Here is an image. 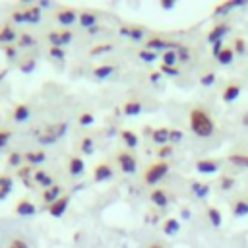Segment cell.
I'll use <instances>...</instances> for the list:
<instances>
[{
    "label": "cell",
    "mask_w": 248,
    "mask_h": 248,
    "mask_svg": "<svg viewBox=\"0 0 248 248\" xmlns=\"http://www.w3.org/2000/svg\"><path fill=\"white\" fill-rule=\"evenodd\" d=\"M147 248H163L161 244H151V246H147Z\"/></svg>",
    "instance_id": "91938a15"
},
{
    "label": "cell",
    "mask_w": 248,
    "mask_h": 248,
    "mask_svg": "<svg viewBox=\"0 0 248 248\" xmlns=\"http://www.w3.org/2000/svg\"><path fill=\"white\" fill-rule=\"evenodd\" d=\"M170 151H172L170 145H163L161 151H159V157H167V155H170Z\"/></svg>",
    "instance_id": "bcb514c9"
},
{
    "label": "cell",
    "mask_w": 248,
    "mask_h": 248,
    "mask_svg": "<svg viewBox=\"0 0 248 248\" xmlns=\"http://www.w3.org/2000/svg\"><path fill=\"white\" fill-rule=\"evenodd\" d=\"M192 192L198 196V198H205L209 194V186L207 184H202V182H194L192 184Z\"/></svg>",
    "instance_id": "ffe728a7"
},
{
    "label": "cell",
    "mask_w": 248,
    "mask_h": 248,
    "mask_svg": "<svg viewBox=\"0 0 248 248\" xmlns=\"http://www.w3.org/2000/svg\"><path fill=\"white\" fill-rule=\"evenodd\" d=\"M112 72H114V68H112V66H99V68H95V76H97L99 79L108 78Z\"/></svg>",
    "instance_id": "d4e9b609"
},
{
    "label": "cell",
    "mask_w": 248,
    "mask_h": 248,
    "mask_svg": "<svg viewBox=\"0 0 248 248\" xmlns=\"http://www.w3.org/2000/svg\"><path fill=\"white\" fill-rule=\"evenodd\" d=\"M35 180H37L41 186H48V188L52 186V178H50V176H48L45 170H39V172H35Z\"/></svg>",
    "instance_id": "7402d4cb"
},
{
    "label": "cell",
    "mask_w": 248,
    "mask_h": 248,
    "mask_svg": "<svg viewBox=\"0 0 248 248\" xmlns=\"http://www.w3.org/2000/svg\"><path fill=\"white\" fill-rule=\"evenodd\" d=\"M14 54H16V48H14V46H8V48H6V56H8V58H14Z\"/></svg>",
    "instance_id": "db71d44e"
},
{
    "label": "cell",
    "mask_w": 248,
    "mask_h": 248,
    "mask_svg": "<svg viewBox=\"0 0 248 248\" xmlns=\"http://www.w3.org/2000/svg\"><path fill=\"white\" fill-rule=\"evenodd\" d=\"M217 60H219L221 64H231V62H232V48L225 46V48L221 50V54L217 56Z\"/></svg>",
    "instance_id": "cb8c5ba5"
},
{
    "label": "cell",
    "mask_w": 248,
    "mask_h": 248,
    "mask_svg": "<svg viewBox=\"0 0 248 248\" xmlns=\"http://www.w3.org/2000/svg\"><path fill=\"white\" fill-rule=\"evenodd\" d=\"M58 21H60L62 25H70L72 21H76V12H74V10H64V12H60V14H58Z\"/></svg>",
    "instance_id": "2e32d148"
},
{
    "label": "cell",
    "mask_w": 248,
    "mask_h": 248,
    "mask_svg": "<svg viewBox=\"0 0 248 248\" xmlns=\"http://www.w3.org/2000/svg\"><path fill=\"white\" fill-rule=\"evenodd\" d=\"M213 79H215V76H213V74H205V76L202 78V85H211V83H213Z\"/></svg>",
    "instance_id": "7bdbcfd3"
},
{
    "label": "cell",
    "mask_w": 248,
    "mask_h": 248,
    "mask_svg": "<svg viewBox=\"0 0 248 248\" xmlns=\"http://www.w3.org/2000/svg\"><path fill=\"white\" fill-rule=\"evenodd\" d=\"M48 4H50L48 0H41V2H39V6H48Z\"/></svg>",
    "instance_id": "680465c9"
},
{
    "label": "cell",
    "mask_w": 248,
    "mask_h": 248,
    "mask_svg": "<svg viewBox=\"0 0 248 248\" xmlns=\"http://www.w3.org/2000/svg\"><path fill=\"white\" fill-rule=\"evenodd\" d=\"M14 19H16V21H25L23 12H14Z\"/></svg>",
    "instance_id": "f5cc1de1"
},
{
    "label": "cell",
    "mask_w": 248,
    "mask_h": 248,
    "mask_svg": "<svg viewBox=\"0 0 248 248\" xmlns=\"http://www.w3.org/2000/svg\"><path fill=\"white\" fill-rule=\"evenodd\" d=\"M140 58H141V60H145V62H153V60H155V52H153V50L143 48V50L140 52Z\"/></svg>",
    "instance_id": "e575fe53"
},
{
    "label": "cell",
    "mask_w": 248,
    "mask_h": 248,
    "mask_svg": "<svg viewBox=\"0 0 248 248\" xmlns=\"http://www.w3.org/2000/svg\"><path fill=\"white\" fill-rule=\"evenodd\" d=\"M161 72L169 74V76H178V68L176 66H161Z\"/></svg>",
    "instance_id": "8d00e7d4"
},
{
    "label": "cell",
    "mask_w": 248,
    "mask_h": 248,
    "mask_svg": "<svg viewBox=\"0 0 248 248\" xmlns=\"http://www.w3.org/2000/svg\"><path fill=\"white\" fill-rule=\"evenodd\" d=\"M122 35H130L132 39H141L143 37V31L140 27H132V29H122Z\"/></svg>",
    "instance_id": "1f68e13d"
},
{
    "label": "cell",
    "mask_w": 248,
    "mask_h": 248,
    "mask_svg": "<svg viewBox=\"0 0 248 248\" xmlns=\"http://www.w3.org/2000/svg\"><path fill=\"white\" fill-rule=\"evenodd\" d=\"M16 211H17L19 215H23V217H27V215H35V205H33L29 200H19L17 205H16Z\"/></svg>",
    "instance_id": "52a82bcc"
},
{
    "label": "cell",
    "mask_w": 248,
    "mask_h": 248,
    "mask_svg": "<svg viewBox=\"0 0 248 248\" xmlns=\"http://www.w3.org/2000/svg\"><path fill=\"white\" fill-rule=\"evenodd\" d=\"M180 56H182V58H188V52H186L184 46H180Z\"/></svg>",
    "instance_id": "9f6ffc18"
},
{
    "label": "cell",
    "mask_w": 248,
    "mask_h": 248,
    "mask_svg": "<svg viewBox=\"0 0 248 248\" xmlns=\"http://www.w3.org/2000/svg\"><path fill=\"white\" fill-rule=\"evenodd\" d=\"M43 198H45V202H48V203L56 202V200L60 198V186H50V188H46V192L43 194Z\"/></svg>",
    "instance_id": "9a60e30c"
},
{
    "label": "cell",
    "mask_w": 248,
    "mask_h": 248,
    "mask_svg": "<svg viewBox=\"0 0 248 248\" xmlns=\"http://www.w3.org/2000/svg\"><path fill=\"white\" fill-rule=\"evenodd\" d=\"M227 29H229L227 25H217V27H213V29H211V33L207 35V41H209V43H213V45H215V43H219V41H221V37L227 33Z\"/></svg>",
    "instance_id": "30bf717a"
},
{
    "label": "cell",
    "mask_w": 248,
    "mask_h": 248,
    "mask_svg": "<svg viewBox=\"0 0 248 248\" xmlns=\"http://www.w3.org/2000/svg\"><path fill=\"white\" fill-rule=\"evenodd\" d=\"M27 116H29V108H27L25 105H17L16 110H14V118H16L17 122H21V120H25Z\"/></svg>",
    "instance_id": "44dd1931"
},
{
    "label": "cell",
    "mask_w": 248,
    "mask_h": 248,
    "mask_svg": "<svg viewBox=\"0 0 248 248\" xmlns=\"http://www.w3.org/2000/svg\"><path fill=\"white\" fill-rule=\"evenodd\" d=\"M151 202H153L155 205H159V207L167 205V196H165V192H163V190H153V192H151Z\"/></svg>",
    "instance_id": "ac0fdd59"
},
{
    "label": "cell",
    "mask_w": 248,
    "mask_h": 248,
    "mask_svg": "<svg viewBox=\"0 0 248 248\" xmlns=\"http://www.w3.org/2000/svg\"><path fill=\"white\" fill-rule=\"evenodd\" d=\"M196 169L200 172H205V174H211V172H217V163L215 161H207V159H202L196 163Z\"/></svg>",
    "instance_id": "9c48e42d"
},
{
    "label": "cell",
    "mask_w": 248,
    "mask_h": 248,
    "mask_svg": "<svg viewBox=\"0 0 248 248\" xmlns=\"http://www.w3.org/2000/svg\"><path fill=\"white\" fill-rule=\"evenodd\" d=\"M8 161H10V165H19L21 163V155L19 153H12Z\"/></svg>",
    "instance_id": "ee69618b"
},
{
    "label": "cell",
    "mask_w": 248,
    "mask_h": 248,
    "mask_svg": "<svg viewBox=\"0 0 248 248\" xmlns=\"http://www.w3.org/2000/svg\"><path fill=\"white\" fill-rule=\"evenodd\" d=\"M16 39V31L12 27H2L0 29V41L6 43V41H14Z\"/></svg>",
    "instance_id": "4316f807"
},
{
    "label": "cell",
    "mask_w": 248,
    "mask_h": 248,
    "mask_svg": "<svg viewBox=\"0 0 248 248\" xmlns=\"http://www.w3.org/2000/svg\"><path fill=\"white\" fill-rule=\"evenodd\" d=\"M10 190H12V180L8 176H0V192L8 194Z\"/></svg>",
    "instance_id": "836d02e7"
},
{
    "label": "cell",
    "mask_w": 248,
    "mask_h": 248,
    "mask_svg": "<svg viewBox=\"0 0 248 248\" xmlns=\"http://www.w3.org/2000/svg\"><path fill=\"white\" fill-rule=\"evenodd\" d=\"M176 64V52L174 50H167L163 54V66H174Z\"/></svg>",
    "instance_id": "f1b7e54d"
},
{
    "label": "cell",
    "mask_w": 248,
    "mask_h": 248,
    "mask_svg": "<svg viewBox=\"0 0 248 248\" xmlns=\"http://www.w3.org/2000/svg\"><path fill=\"white\" fill-rule=\"evenodd\" d=\"M118 163H120V169H122L126 174L136 172V159H134L130 153H118Z\"/></svg>",
    "instance_id": "277c9868"
},
{
    "label": "cell",
    "mask_w": 248,
    "mask_h": 248,
    "mask_svg": "<svg viewBox=\"0 0 248 248\" xmlns=\"http://www.w3.org/2000/svg\"><path fill=\"white\" fill-rule=\"evenodd\" d=\"M190 128L202 136V138H207L213 134V120L202 110V108H194L190 112Z\"/></svg>",
    "instance_id": "6da1fadb"
},
{
    "label": "cell",
    "mask_w": 248,
    "mask_h": 248,
    "mask_svg": "<svg viewBox=\"0 0 248 248\" xmlns=\"http://www.w3.org/2000/svg\"><path fill=\"white\" fill-rule=\"evenodd\" d=\"M10 138V132H0V147L6 143V140Z\"/></svg>",
    "instance_id": "816d5d0a"
},
{
    "label": "cell",
    "mask_w": 248,
    "mask_h": 248,
    "mask_svg": "<svg viewBox=\"0 0 248 248\" xmlns=\"http://www.w3.org/2000/svg\"><path fill=\"white\" fill-rule=\"evenodd\" d=\"M25 159H27L29 163H43V161H45V153H43V151H39V153H27Z\"/></svg>",
    "instance_id": "d6a6232c"
},
{
    "label": "cell",
    "mask_w": 248,
    "mask_h": 248,
    "mask_svg": "<svg viewBox=\"0 0 248 248\" xmlns=\"http://www.w3.org/2000/svg\"><path fill=\"white\" fill-rule=\"evenodd\" d=\"M21 43H23V45H31V43H33V39H31L29 35H23V37H21Z\"/></svg>",
    "instance_id": "11a10c76"
},
{
    "label": "cell",
    "mask_w": 248,
    "mask_h": 248,
    "mask_svg": "<svg viewBox=\"0 0 248 248\" xmlns=\"http://www.w3.org/2000/svg\"><path fill=\"white\" fill-rule=\"evenodd\" d=\"M207 217H209L211 225H215V227H219V225H221V213H219V209L209 207V209H207Z\"/></svg>",
    "instance_id": "484cf974"
},
{
    "label": "cell",
    "mask_w": 248,
    "mask_h": 248,
    "mask_svg": "<svg viewBox=\"0 0 248 248\" xmlns=\"http://www.w3.org/2000/svg\"><path fill=\"white\" fill-rule=\"evenodd\" d=\"M48 39L52 43V46H62L66 43L72 41V33L70 31H50L48 33Z\"/></svg>",
    "instance_id": "3957f363"
},
{
    "label": "cell",
    "mask_w": 248,
    "mask_h": 248,
    "mask_svg": "<svg viewBox=\"0 0 248 248\" xmlns=\"http://www.w3.org/2000/svg\"><path fill=\"white\" fill-rule=\"evenodd\" d=\"M122 140H124L128 145H132V147L138 145V136H136L134 132H130V130H124V132H122Z\"/></svg>",
    "instance_id": "f546056e"
},
{
    "label": "cell",
    "mask_w": 248,
    "mask_h": 248,
    "mask_svg": "<svg viewBox=\"0 0 248 248\" xmlns=\"http://www.w3.org/2000/svg\"><path fill=\"white\" fill-rule=\"evenodd\" d=\"M50 56H52V58L62 60V58H64V52H62V48H60V46H52V48H50Z\"/></svg>",
    "instance_id": "ab89813d"
},
{
    "label": "cell",
    "mask_w": 248,
    "mask_h": 248,
    "mask_svg": "<svg viewBox=\"0 0 248 248\" xmlns=\"http://www.w3.org/2000/svg\"><path fill=\"white\" fill-rule=\"evenodd\" d=\"M141 110V105L138 103V101H132V103H128L126 107H124V112L126 114H138Z\"/></svg>",
    "instance_id": "4dcf8cb0"
},
{
    "label": "cell",
    "mask_w": 248,
    "mask_h": 248,
    "mask_svg": "<svg viewBox=\"0 0 248 248\" xmlns=\"http://www.w3.org/2000/svg\"><path fill=\"white\" fill-rule=\"evenodd\" d=\"M68 202H70V198H68V196H60L56 202H52V203H50V207H48L50 215H54V217H60V215L66 211V207H68Z\"/></svg>",
    "instance_id": "5b68a950"
},
{
    "label": "cell",
    "mask_w": 248,
    "mask_h": 248,
    "mask_svg": "<svg viewBox=\"0 0 248 248\" xmlns=\"http://www.w3.org/2000/svg\"><path fill=\"white\" fill-rule=\"evenodd\" d=\"M81 149H83L85 153H93V140H91V138H85L83 143H81Z\"/></svg>",
    "instance_id": "d590c367"
},
{
    "label": "cell",
    "mask_w": 248,
    "mask_h": 248,
    "mask_svg": "<svg viewBox=\"0 0 248 248\" xmlns=\"http://www.w3.org/2000/svg\"><path fill=\"white\" fill-rule=\"evenodd\" d=\"M161 6H163L165 10H170V8L174 6V0H163V2H161Z\"/></svg>",
    "instance_id": "c3c4849f"
},
{
    "label": "cell",
    "mask_w": 248,
    "mask_h": 248,
    "mask_svg": "<svg viewBox=\"0 0 248 248\" xmlns=\"http://www.w3.org/2000/svg\"><path fill=\"white\" fill-rule=\"evenodd\" d=\"M23 17H25V21H29V23H37V21L41 19V8H39V6H29V8H25V10H23Z\"/></svg>",
    "instance_id": "ba28073f"
},
{
    "label": "cell",
    "mask_w": 248,
    "mask_h": 248,
    "mask_svg": "<svg viewBox=\"0 0 248 248\" xmlns=\"http://www.w3.org/2000/svg\"><path fill=\"white\" fill-rule=\"evenodd\" d=\"M178 229H180L178 219H167V221H165V225H163V231H165V234H169V236L176 234V232H178Z\"/></svg>",
    "instance_id": "5bb4252c"
},
{
    "label": "cell",
    "mask_w": 248,
    "mask_h": 248,
    "mask_svg": "<svg viewBox=\"0 0 248 248\" xmlns=\"http://www.w3.org/2000/svg\"><path fill=\"white\" fill-rule=\"evenodd\" d=\"M68 169H70V174H81L85 165L79 157H70V163H68Z\"/></svg>",
    "instance_id": "7c38bea8"
},
{
    "label": "cell",
    "mask_w": 248,
    "mask_h": 248,
    "mask_svg": "<svg viewBox=\"0 0 248 248\" xmlns=\"http://www.w3.org/2000/svg\"><path fill=\"white\" fill-rule=\"evenodd\" d=\"M6 248H29V246H27L23 240H19V238H14V240H12V242H10Z\"/></svg>",
    "instance_id": "f35d334b"
},
{
    "label": "cell",
    "mask_w": 248,
    "mask_h": 248,
    "mask_svg": "<svg viewBox=\"0 0 248 248\" xmlns=\"http://www.w3.org/2000/svg\"><path fill=\"white\" fill-rule=\"evenodd\" d=\"M169 134H170V130L159 128V130L153 132V141L159 143V145H167V143H169Z\"/></svg>",
    "instance_id": "8fae6325"
},
{
    "label": "cell",
    "mask_w": 248,
    "mask_h": 248,
    "mask_svg": "<svg viewBox=\"0 0 248 248\" xmlns=\"http://www.w3.org/2000/svg\"><path fill=\"white\" fill-rule=\"evenodd\" d=\"M221 50H223V43L219 41V43H215V45H213V54H215V58L221 54Z\"/></svg>",
    "instance_id": "f6af8a7d"
},
{
    "label": "cell",
    "mask_w": 248,
    "mask_h": 248,
    "mask_svg": "<svg viewBox=\"0 0 248 248\" xmlns=\"http://www.w3.org/2000/svg\"><path fill=\"white\" fill-rule=\"evenodd\" d=\"M234 215L236 217H244V215H248V202H236L234 203Z\"/></svg>",
    "instance_id": "83f0119b"
},
{
    "label": "cell",
    "mask_w": 248,
    "mask_h": 248,
    "mask_svg": "<svg viewBox=\"0 0 248 248\" xmlns=\"http://www.w3.org/2000/svg\"><path fill=\"white\" fill-rule=\"evenodd\" d=\"M33 66H35V62H33V60H29V62H25V66H21V70H23V72H31V70H33Z\"/></svg>",
    "instance_id": "f907efd6"
},
{
    "label": "cell",
    "mask_w": 248,
    "mask_h": 248,
    "mask_svg": "<svg viewBox=\"0 0 248 248\" xmlns=\"http://www.w3.org/2000/svg\"><path fill=\"white\" fill-rule=\"evenodd\" d=\"M149 78H151V81H157V79H159V74H157V72H155V74H151V76H149Z\"/></svg>",
    "instance_id": "6f0895ef"
},
{
    "label": "cell",
    "mask_w": 248,
    "mask_h": 248,
    "mask_svg": "<svg viewBox=\"0 0 248 248\" xmlns=\"http://www.w3.org/2000/svg\"><path fill=\"white\" fill-rule=\"evenodd\" d=\"M167 170H169V165L163 163V161L151 165V167L147 169V172H145V182H147V184H155V182H159V180L167 174Z\"/></svg>",
    "instance_id": "7a4b0ae2"
},
{
    "label": "cell",
    "mask_w": 248,
    "mask_h": 248,
    "mask_svg": "<svg viewBox=\"0 0 248 248\" xmlns=\"http://www.w3.org/2000/svg\"><path fill=\"white\" fill-rule=\"evenodd\" d=\"M110 176H112V169L107 163H101V165L95 167V180L97 182H103V180H107Z\"/></svg>",
    "instance_id": "8992f818"
},
{
    "label": "cell",
    "mask_w": 248,
    "mask_h": 248,
    "mask_svg": "<svg viewBox=\"0 0 248 248\" xmlns=\"http://www.w3.org/2000/svg\"><path fill=\"white\" fill-rule=\"evenodd\" d=\"M165 46H167V43H165L163 39H159V37H153V39H149V41H147V45H145V48H147V50L165 48Z\"/></svg>",
    "instance_id": "603a6c76"
},
{
    "label": "cell",
    "mask_w": 248,
    "mask_h": 248,
    "mask_svg": "<svg viewBox=\"0 0 248 248\" xmlns=\"http://www.w3.org/2000/svg\"><path fill=\"white\" fill-rule=\"evenodd\" d=\"M232 182H234L232 178H223V180H221V186H223L225 190H229V188L232 186Z\"/></svg>",
    "instance_id": "7dc6e473"
},
{
    "label": "cell",
    "mask_w": 248,
    "mask_h": 248,
    "mask_svg": "<svg viewBox=\"0 0 248 248\" xmlns=\"http://www.w3.org/2000/svg\"><path fill=\"white\" fill-rule=\"evenodd\" d=\"M79 124H83V126H89V124H93V116H91L89 112H83V114L79 116Z\"/></svg>",
    "instance_id": "74e56055"
},
{
    "label": "cell",
    "mask_w": 248,
    "mask_h": 248,
    "mask_svg": "<svg viewBox=\"0 0 248 248\" xmlns=\"http://www.w3.org/2000/svg\"><path fill=\"white\" fill-rule=\"evenodd\" d=\"M178 140H182V132H180V130H170L169 141H178Z\"/></svg>",
    "instance_id": "60d3db41"
},
{
    "label": "cell",
    "mask_w": 248,
    "mask_h": 248,
    "mask_svg": "<svg viewBox=\"0 0 248 248\" xmlns=\"http://www.w3.org/2000/svg\"><path fill=\"white\" fill-rule=\"evenodd\" d=\"M229 161L238 165V167H248V155L246 153H232V155H229Z\"/></svg>",
    "instance_id": "d6986e66"
},
{
    "label": "cell",
    "mask_w": 248,
    "mask_h": 248,
    "mask_svg": "<svg viewBox=\"0 0 248 248\" xmlns=\"http://www.w3.org/2000/svg\"><path fill=\"white\" fill-rule=\"evenodd\" d=\"M112 46L110 45H101V46H95V50H91V54H99V52H107V50H110Z\"/></svg>",
    "instance_id": "b9f144b4"
},
{
    "label": "cell",
    "mask_w": 248,
    "mask_h": 248,
    "mask_svg": "<svg viewBox=\"0 0 248 248\" xmlns=\"http://www.w3.org/2000/svg\"><path fill=\"white\" fill-rule=\"evenodd\" d=\"M234 46H236V50H238V52H244V41H242V39H236Z\"/></svg>",
    "instance_id": "681fc988"
},
{
    "label": "cell",
    "mask_w": 248,
    "mask_h": 248,
    "mask_svg": "<svg viewBox=\"0 0 248 248\" xmlns=\"http://www.w3.org/2000/svg\"><path fill=\"white\" fill-rule=\"evenodd\" d=\"M95 21H97V17H95V14H91V12H83L81 16H79V23L83 25V27H93L95 25Z\"/></svg>",
    "instance_id": "e0dca14e"
},
{
    "label": "cell",
    "mask_w": 248,
    "mask_h": 248,
    "mask_svg": "<svg viewBox=\"0 0 248 248\" xmlns=\"http://www.w3.org/2000/svg\"><path fill=\"white\" fill-rule=\"evenodd\" d=\"M240 95V87L238 85H227L225 91H223V101H234L236 97Z\"/></svg>",
    "instance_id": "4fadbf2b"
},
{
    "label": "cell",
    "mask_w": 248,
    "mask_h": 248,
    "mask_svg": "<svg viewBox=\"0 0 248 248\" xmlns=\"http://www.w3.org/2000/svg\"><path fill=\"white\" fill-rule=\"evenodd\" d=\"M244 124L248 126V114H244Z\"/></svg>",
    "instance_id": "94428289"
}]
</instances>
